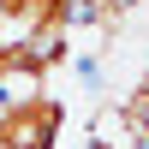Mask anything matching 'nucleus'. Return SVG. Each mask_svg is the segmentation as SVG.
Masks as SVG:
<instances>
[{
    "label": "nucleus",
    "instance_id": "nucleus-1",
    "mask_svg": "<svg viewBox=\"0 0 149 149\" xmlns=\"http://www.w3.org/2000/svg\"><path fill=\"white\" fill-rule=\"evenodd\" d=\"M66 131V113L48 95H18L0 107V149H54Z\"/></svg>",
    "mask_w": 149,
    "mask_h": 149
},
{
    "label": "nucleus",
    "instance_id": "nucleus-2",
    "mask_svg": "<svg viewBox=\"0 0 149 149\" xmlns=\"http://www.w3.org/2000/svg\"><path fill=\"white\" fill-rule=\"evenodd\" d=\"M137 0H102V18H113V12H131Z\"/></svg>",
    "mask_w": 149,
    "mask_h": 149
},
{
    "label": "nucleus",
    "instance_id": "nucleus-3",
    "mask_svg": "<svg viewBox=\"0 0 149 149\" xmlns=\"http://www.w3.org/2000/svg\"><path fill=\"white\" fill-rule=\"evenodd\" d=\"M90 149H113V143H90Z\"/></svg>",
    "mask_w": 149,
    "mask_h": 149
}]
</instances>
